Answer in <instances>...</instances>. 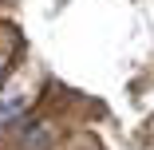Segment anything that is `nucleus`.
I'll use <instances>...</instances> for the list:
<instances>
[{
  "instance_id": "nucleus-1",
  "label": "nucleus",
  "mask_w": 154,
  "mask_h": 150,
  "mask_svg": "<svg viewBox=\"0 0 154 150\" xmlns=\"http://www.w3.org/2000/svg\"><path fill=\"white\" fill-rule=\"evenodd\" d=\"M28 103H32V91H28L24 79H16L12 87H4V91H0V127L16 123V118L28 111Z\"/></svg>"
},
{
  "instance_id": "nucleus-2",
  "label": "nucleus",
  "mask_w": 154,
  "mask_h": 150,
  "mask_svg": "<svg viewBox=\"0 0 154 150\" xmlns=\"http://www.w3.org/2000/svg\"><path fill=\"white\" fill-rule=\"evenodd\" d=\"M51 142V134L48 130H36V134H24V150H44Z\"/></svg>"
}]
</instances>
